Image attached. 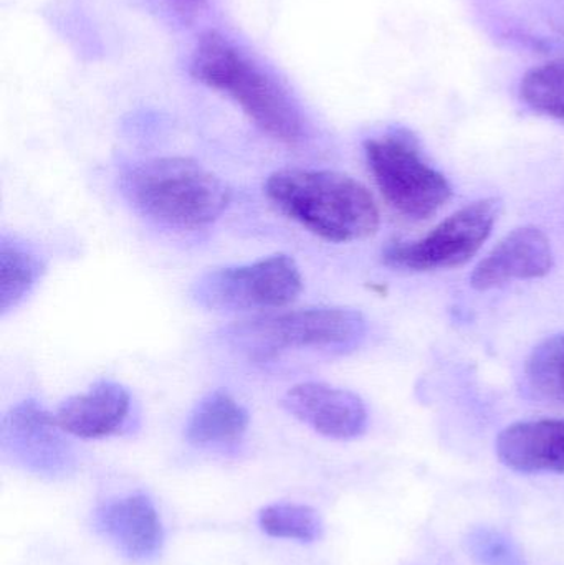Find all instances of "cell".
I'll list each match as a JSON object with an SVG mask.
<instances>
[{"label": "cell", "instance_id": "cell-6", "mask_svg": "<svg viewBox=\"0 0 564 565\" xmlns=\"http://www.w3.org/2000/svg\"><path fill=\"white\" fill-rule=\"evenodd\" d=\"M304 288L300 268L278 254L241 267L202 275L192 286V299L215 312H248L285 308Z\"/></svg>", "mask_w": 564, "mask_h": 565}, {"label": "cell", "instance_id": "cell-19", "mask_svg": "<svg viewBox=\"0 0 564 565\" xmlns=\"http://www.w3.org/2000/svg\"><path fill=\"white\" fill-rule=\"evenodd\" d=\"M467 547L480 565H525L517 544L492 527H477L467 537Z\"/></svg>", "mask_w": 564, "mask_h": 565}, {"label": "cell", "instance_id": "cell-8", "mask_svg": "<svg viewBox=\"0 0 564 565\" xmlns=\"http://www.w3.org/2000/svg\"><path fill=\"white\" fill-rule=\"evenodd\" d=\"M2 448L17 463L33 473L65 475L73 463L72 450L56 425L39 402L25 401L3 418Z\"/></svg>", "mask_w": 564, "mask_h": 565}, {"label": "cell", "instance_id": "cell-3", "mask_svg": "<svg viewBox=\"0 0 564 565\" xmlns=\"http://www.w3.org/2000/svg\"><path fill=\"white\" fill-rule=\"evenodd\" d=\"M191 75L202 85L231 96L275 141L297 146L304 139V119L290 96L215 30L199 36Z\"/></svg>", "mask_w": 564, "mask_h": 565}, {"label": "cell", "instance_id": "cell-18", "mask_svg": "<svg viewBox=\"0 0 564 565\" xmlns=\"http://www.w3.org/2000/svg\"><path fill=\"white\" fill-rule=\"evenodd\" d=\"M522 98L536 111L564 119V60L545 63L526 73Z\"/></svg>", "mask_w": 564, "mask_h": 565}, {"label": "cell", "instance_id": "cell-14", "mask_svg": "<svg viewBox=\"0 0 564 565\" xmlns=\"http://www.w3.org/2000/svg\"><path fill=\"white\" fill-rule=\"evenodd\" d=\"M248 420V412L231 394L214 391L189 415L185 438L195 447H231L244 437Z\"/></svg>", "mask_w": 564, "mask_h": 565}, {"label": "cell", "instance_id": "cell-11", "mask_svg": "<svg viewBox=\"0 0 564 565\" xmlns=\"http://www.w3.org/2000/svg\"><path fill=\"white\" fill-rule=\"evenodd\" d=\"M95 521L99 533L135 563H149L161 553L164 541L161 520L145 494L108 501L96 511Z\"/></svg>", "mask_w": 564, "mask_h": 565}, {"label": "cell", "instance_id": "cell-16", "mask_svg": "<svg viewBox=\"0 0 564 565\" xmlns=\"http://www.w3.org/2000/svg\"><path fill=\"white\" fill-rule=\"evenodd\" d=\"M525 381L535 397L564 404V334L552 335L533 349Z\"/></svg>", "mask_w": 564, "mask_h": 565}, {"label": "cell", "instance_id": "cell-2", "mask_svg": "<svg viewBox=\"0 0 564 565\" xmlns=\"http://www.w3.org/2000/svg\"><path fill=\"white\" fill-rule=\"evenodd\" d=\"M121 188L139 214L181 231L214 224L232 199L221 178L189 158L139 162L123 174Z\"/></svg>", "mask_w": 564, "mask_h": 565}, {"label": "cell", "instance_id": "cell-13", "mask_svg": "<svg viewBox=\"0 0 564 565\" xmlns=\"http://www.w3.org/2000/svg\"><path fill=\"white\" fill-rule=\"evenodd\" d=\"M497 455L522 473H564V420L510 425L499 435Z\"/></svg>", "mask_w": 564, "mask_h": 565}, {"label": "cell", "instance_id": "cell-7", "mask_svg": "<svg viewBox=\"0 0 564 565\" xmlns=\"http://www.w3.org/2000/svg\"><path fill=\"white\" fill-rule=\"evenodd\" d=\"M499 215L497 199L472 202L419 241L390 242L383 250V262L387 267L411 271L462 267L486 244Z\"/></svg>", "mask_w": 564, "mask_h": 565}, {"label": "cell", "instance_id": "cell-10", "mask_svg": "<svg viewBox=\"0 0 564 565\" xmlns=\"http://www.w3.org/2000/svg\"><path fill=\"white\" fill-rule=\"evenodd\" d=\"M553 260L552 244L540 228H517L477 265L470 285L489 291L507 282L536 280L552 271Z\"/></svg>", "mask_w": 564, "mask_h": 565}, {"label": "cell", "instance_id": "cell-5", "mask_svg": "<svg viewBox=\"0 0 564 565\" xmlns=\"http://www.w3.org/2000/svg\"><path fill=\"white\" fill-rule=\"evenodd\" d=\"M364 154L381 194L404 217L426 221L453 198L446 175L427 164L404 132L370 139Z\"/></svg>", "mask_w": 564, "mask_h": 565}, {"label": "cell", "instance_id": "cell-17", "mask_svg": "<svg viewBox=\"0 0 564 565\" xmlns=\"http://www.w3.org/2000/svg\"><path fill=\"white\" fill-rule=\"evenodd\" d=\"M262 531L278 540L313 543L323 533V523L313 508L305 504L277 503L264 508L258 514Z\"/></svg>", "mask_w": 564, "mask_h": 565}, {"label": "cell", "instance_id": "cell-4", "mask_svg": "<svg viewBox=\"0 0 564 565\" xmlns=\"http://www.w3.org/2000/svg\"><path fill=\"white\" fill-rule=\"evenodd\" d=\"M366 334V319L347 308H308L228 326L222 339L255 362H268L288 351L343 352Z\"/></svg>", "mask_w": 564, "mask_h": 565}, {"label": "cell", "instance_id": "cell-12", "mask_svg": "<svg viewBox=\"0 0 564 565\" xmlns=\"http://www.w3.org/2000/svg\"><path fill=\"white\" fill-rule=\"evenodd\" d=\"M129 411V392L118 382L102 381L63 402L53 417L63 434L92 440L119 431L128 420Z\"/></svg>", "mask_w": 564, "mask_h": 565}, {"label": "cell", "instance_id": "cell-9", "mask_svg": "<svg viewBox=\"0 0 564 565\" xmlns=\"http://www.w3.org/2000/svg\"><path fill=\"white\" fill-rule=\"evenodd\" d=\"M284 407L318 434L334 440H351L366 431V405L347 388L304 382L285 394Z\"/></svg>", "mask_w": 564, "mask_h": 565}, {"label": "cell", "instance_id": "cell-1", "mask_svg": "<svg viewBox=\"0 0 564 565\" xmlns=\"http://www.w3.org/2000/svg\"><path fill=\"white\" fill-rule=\"evenodd\" d=\"M265 194L291 221L334 244L364 241L380 228L371 192L340 172L284 169L268 178Z\"/></svg>", "mask_w": 564, "mask_h": 565}, {"label": "cell", "instance_id": "cell-15", "mask_svg": "<svg viewBox=\"0 0 564 565\" xmlns=\"http://www.w3.org/2000/svg\"><path fill=\"white\" fill-rule=\"evenodd\" d=\"M45 264L23 242L2 235L0 241V312L6 316L30 295L42 275Z\"/></svg>", "mask_w": 564, "mask_h": 565}]
</instances>
